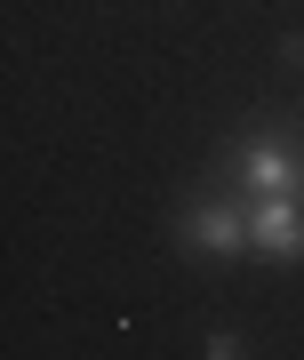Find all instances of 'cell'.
Masks as SVG:
<instances>
[{"label": "cell", "instance_id": "cell-1", "mask_svg": "<svg viewBox=\"0 0 304 360\" xmlns=\"http://www.w3.org/2000/svg\"><path fill=\"white\" fill-rule=\"evenodd\" d=\"M201 184H224L241 200H304V104H256L208 144Z\"/></svg>", "mask_w": 304, "mask_h": 360}, {"label": "cell", "instance_id": "cell-2", "mask_svg": "<svg viewBox=\"0 0 304 360\" xmlns=\"http://www.w3.org/2000/svg\"><path fill=\"white\" fill-rule=\"evenodd\" d=\"M168 248H177V257H192L201 272H232V264H248V257H256L248 200L224 193V184H201V176H192L184 200H177V217H168Z\"/></svg>", "mask_w": 304, "mask_h": 360}, {"label": "cell", "instance_id": "cell-3", "mask_svg": "<svg viewBox=\"0 0 304 360\" xmlns=\"http://www.w3.org/2000/svg\"><path fill=\"white\" fill-rule=\"evenodd\" d=\"M248 232H256V264H304V200H248Z\"/></svg>", "mask_w": 304, "mask_h": 360}, {"label": "cell", "instance_id": "cell-4", "mask_svg": "<svg viewBox=\"0 0 304 360\" xmlns=\"http://www.w3.org/2000/svg\"><path fill=\"white\" fill-rule=\"evenodd\" d=\"M201 360H256V345H248L241 328H216L208 345H201Z\"/></svg>", "mask_w": 304, "mask_h": 360}]
</instances>
